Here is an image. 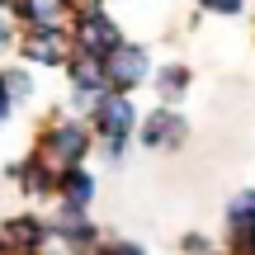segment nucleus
<instances>
[{
	"label": "nucleus",
	"instance_id": "nucleus-10",
	"mask_svg": "<svg viewBox=\"0 0 255 255\" xmlns=\"http://www.w3.org/2000/svg\"><path fill=\"white\" fill-rule=\"evenodd\" d=\"M156 85H161V100L175 104V100H184V90H189V71H184V66H165V71L156 76Z\"/></svg>",
	"mask_w": 255,
	"mask_h": 255
},
{
	"label": "nucleus",
	"instance_id": "nucleus-2",
	"mask_svg": "<svg viewBox=\"0 0 255 255\" xmlns=\"http://www.w3.org/2000/svg\"><path fill=\"white\" fill-rule=\"evenodd\" d=\"M100 66H104V90L114 85V95H123V90H132V85L146 81V71H151V57H146V47L119 43Z\"/></svg>",
	"mask_w": 255,
	"mask_h": 255
},
{
	"label": "nucleus",
	"instance_id": "nucleus-9",
	"mask_svg": "<svg viewBox=\"0 0 255 255\" xmlns=\"http://www.w3.org/2000/svg\"><path fill=\"white\" fill-rule=\"evenodd\" d=\"M227 227H232V237H255V189L237 194V203L227 208Z\"/></svg>",
	"mask_w": 255,
	"mask_h": 255
},
{
	"label": "nucleus",
	"instance_id": "nucleus-1",
	"mask_svg": "<svg viewBox=\"0 0 255 255\" xmlns=\"http://www.w3.org/2000/svg\"><path fill=\"white\" fill-rule=\"evenodd\" d=\"M76 57H90V62H104V57L119 47V24L104 14L100 5H85L76 14Z\"/></svg>",
	"mask_w": 255,
	"mask_h": 255
},
{
	"label": "nucleus",
	"instance_id": "nucleus-13",
	"mask_svg": "<svg viewBox=\"0 0 255 255\" xmlns=\"http://www.w3.org/2000/svg\"><path fill=\"white\" fill-rule=\"evenodd\" d=\"M9 43V28H5V19H0V47H5Z\"/></svg>",
	"mask_w": 255,
	"mask_h": 255
},
{
	"label": "nucleus",
	"instance_id": "nucleus-7",
	"mask_svg": "<svg viewBox=\"0 0 255 255\" xmlns=\"http://www.w3.org/2000/svg\"><path fill=\"white\" fill-rule=\"evenodd\" d=\"M47 241V222H38V218H9L5 222V246H14V251H38Z\"/></svg>",
	"mask_w": 255,
	"mask_h": 255
},
{
	"label": "nucleus",
	"instance_id": "nucleus-5",
	"mask_svg": "<svg viewBox=\"0 0 255 255\" xmlns=\"http://www.w3.org/2000/svg\"><path fill=\"white\" fill-rule=\"evenodd\" d=\"M24 57H28V62H38V66H62L66 62V38H62V28H33L28 43H24Z\"/></svg>",
	"mask_w": 255,
	"mask_h": 255
},
{
	"label": "nucleus",
	"instance_id": "nucleus-12",
	"mask_svg": "<svg viewBox=\"0 0 255 255\" xmlns=\"http://www.w3.org/2000/svg\"><path fill=\"white\" fill-rule=\"evenodd\" d=\"M5 119H9V95L0 90V123H5Z\"/></svg>",
	"mask_w": 255,
	"mask_h": 255
},
{
	"label": "nucleus",
	"instance_id": "nucleus-6",
	"mask_svg": "<svg viewBox=\"0 0 255 255\" xmlns=\"http://www.w3.org/2000/svg\"><path fill=\"white\" fill-rule=\"evenodd\" d=\"M180 137H184V119L170 114V109H156L151 119H146V128H142V142L146 146H175Z\"/></svg>",
	"mask_w": 255,
	"mask_h": 255
},
{
	"label": "nucleus",
	"instance_id": "nucleus-3",
	"mask_svg": "<svg viewBox=\"0 0 255 255\" xmlns=\"http://www.w3.org/2000/svg\"><path fill=\"white\" fill-rule=\"evenodd\" d=\"M95 123H100L104 142H123L137 128V109L128 104V95H104V100L95 104Z\"/></svg>",
	"mask_w": 255,
	"mask_h": 255
},
{
	"label": "nucleus",
	"instance_id": "nucleus-11",
	"mask_svg": "<svg viewBox=\"0 0 255 255\" xmlns=\"http://www.w3.org/2000/svg\"><path fill=\"white\" fill-rule=\"evenodd\" d=\"M184 251H194V255H203L208 246H203V237H184Z\"/></svg>",
	"mask_w": 255,
	"mask_h": 255
},
{
	"label": "nucleus",
	"instance_id": "nucleus-8",
	"mask_svg": "<svg viewBox=\"0 0 255 255\" xmlns=\"http://www.w3.org/2000/svg\"><path fill=\"white\" fill-rule=\"evenodd\" d=\"M62 194H66V208H76V213H85V203L95 199V180L76 165V170H62Z\"/></svg>",
	"mask_w": 255,
	"mask_h": 255
},
{
	"label": "nucleus",
	"instance_id": "nucleus-4",
	"mask_svg": "<svg viewBox=\"0 0 255 255\" xmlns=\"http://www.w3.org/2000/svg\"><path fill=\"white\" fill-rule=\"evenodd\" d=\"M90 137H85L81 123H62L47 132V165H62V170H76V161L85 156Z\"/></svg>",
	"mask_w": 255,
	"mask_h": 255
}]
</instances>
